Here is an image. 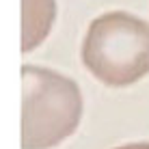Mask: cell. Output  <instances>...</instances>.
Wrapping results in <instances>:
<instances>
[{"instance_id": "3957f363", "label": "cell", "mask_w": 149, "mask_h": 149, "mask_svg": "<svg viewBox=\"0 0 149 149\" xmlns=\"http://www.w3.org/2000/svg\"><path fill=\"white\" fill-rule=\"evenodd\" d=\"M56 19V0H22V52L45 41Z\"/></svg>"}, {"instance_id": "277c9868", "label": "cell", "mask_w": 149, "mask_h": 149, "mask_svg": "<svg viewBox=\"0 0 149 149\" xmlns=\"http://www.w3.org/2000/svg\"><path fill=\"white\" fill-rule=\"evenodd\" d=\"M115 149H149V141H138V143H127V145L115 147Z\"/></svg>"}, {"instance_id": "6da1fadb", "label": "cell", "mask_w": 149, "mask_h": 149, "mask_svg": "<svg viewBox=\"0 0 149 149\" xmlns=\"http://www.w3.org/2000/svg\"><path fill=\"white\" fill-rule=\"evenodd\" d=\"M22 149H52L78 130L82 93L71 78L39 65L22 67Z\"/></svg>"}, {"instance_id": "7a4b0ae2", "label": "cell", "mask_w": 149, "mask_h": 149, "mask_svg": "<svg viewBox=\"0 0 149 149\" xmlns=\"http://www.w3.org/2000/svg\"><path fill=\"white\" fill-rule=\"evenodd\" d=\"M82 63L106 86H130L149 74V24L127 11H110L89 24Z\"/></svg>"}]
</instances>
